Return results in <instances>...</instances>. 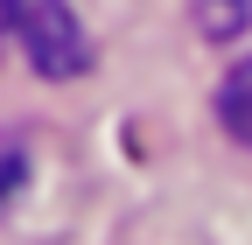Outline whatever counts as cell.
<instances>
[{
  "instance_id": "cell-3",
  "label": "cell",
  "mask_w": 252,
  "mask_h": 245,
  "mask_svg": "<svg viewBox=\"0 0 252 245\" xmlns=\"http://www.w3.org/2000/svg\"><path fill=\"white\" fill-rule=\"evenodd\" d=\"M196 21H203V35H210V42H231L238 28L252 21V0H203Z\"/></svg>"
},
{
  "instance_id": "cell-2",
  "label": "cell",
  "mask_w": 252,
  "mask_h": 245,
  "mask_svg": "<svg viewBox=\"0 0 252 245\" xmlns=\"http://www.w3.org/2000/svg\"><path fill=\"white\" fill-rule=\"evenodd\" d=\"M217 126L252 147V56H238L224 70V84H217Z\"/></svg>"
},
{
  "instance_id": "cell-1",
  "label": "cell",
  "mask_w": 252,
  "mask_h": 245,
  "mask_svg": "<svg viewBox=\"0 0 252 245\" xmlns=\"http://www.w3.org/2000/svg\"><path fill=\"white\" fill-rule=\"evenodd\" d=\"M7 42L49 84L91 70V42H84V21L70 14V0H7Z\"/></svg>"
},
{
  "instance_id": "cell-4",
  "label": "cell",
  "mask_w": 252,
  "mask_h": 245,
  "mask_svg": "<svg viewBox=\"0 0 252 245\" xmlns=\"http://www.w3.org/2000/svg\"><path fill=\"white\" fill-rule=\"evenodd\" d=\"M0 42H7V0H0Z\"/></svg>"
}]
</instances>
